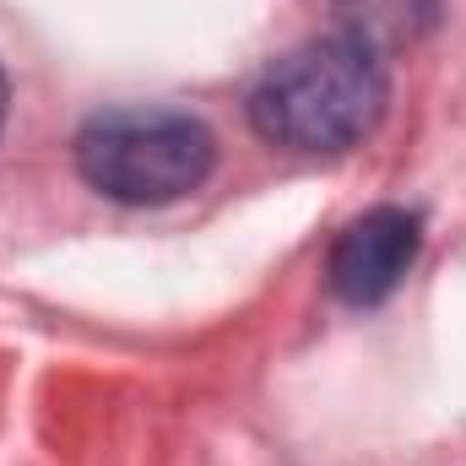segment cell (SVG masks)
<instances>
[{"mask_svg":"<svg viewBox=\"0 0 466 466\" xmlns=\"http://www.w3.org/2000/svg\"><path fill=\"white\" fill-rule=\"evenodd\" d=\"M337 16H342V33L369 38L380 55L396 49V44H412L423 38L434 22H440V5L445 0H331Z\"/></svg>","mask_w":466,"mask_h":466,"instance_id":"4","label":"cell"},{"mask_svg":"<svg viewBox=\"0 0 466 466\" xmlns=\"http://www.w3.org/2000/svg\"><path fill=\"white\" fill-rule=\"evenodd\" d=\"M218 168V136L185 109H109L76 136V174L119 207H168Z\"/></svg>","mask_w":466,"mask_h":466,"instance_id":"2","label":"cell"},{"mask_svg":"<svg viewBox=\"0 0 466 466\" xmlns=\"http://www.w3.org/2000/svg\"><path fill=\"white\" fill-rule=\"evenodd\" d=\"M418 249H423V218L407 207H374L352 218L331 244V266H326L331 293L352 309L385 304L401 288V277L412 271Z\"/></svg>","mask_w":466,"mask_h":466,"instance_id":"3","label":"cell"},{"mask_svg":"<svg viewBox=\"0 0 466 466\" xmlns=\"http://www.w3.org/2000/svg\"><path fill=\"white\" fill-rule=\"evenodd\" d=\"M385 98V55L358 33H326L266 66L249 93V125L282 152L331 157L380 125Z\"/></svg>","mask_w":466,"mask_h":466,"instance_id":"1","label":"cell"},{"mask_svg":"<svg viewBox=\"0 0 466 466\" xmlns=\"http://www.w3.org/2000/svg\"><path fill=\"white\" fill-rule=\"evenodd\" d=\"M5 104H11V98H5V76H0V125H5Z\"/></svg>","mask_w":466,"mask_h":466,"instance_id":"5","label":"cell"}]
</instances>
